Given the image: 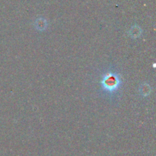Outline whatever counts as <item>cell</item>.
<instances>
[{"label":"cell","instance_id":"obj_1","mask_svg":"<svg viewBox=\"0 0 156 156\" xmlns=\"http://www.w3.org/2000/svg\"><path fill=\"white\" fill-rule=\"evenodd\" d=\"M105 85H106L107 88H109V89H115L117 86H118V79L116 77H111L108 78V79L105 80Z\"/></svg>","mask_w":156,"mask_h":156}]
</instances>
